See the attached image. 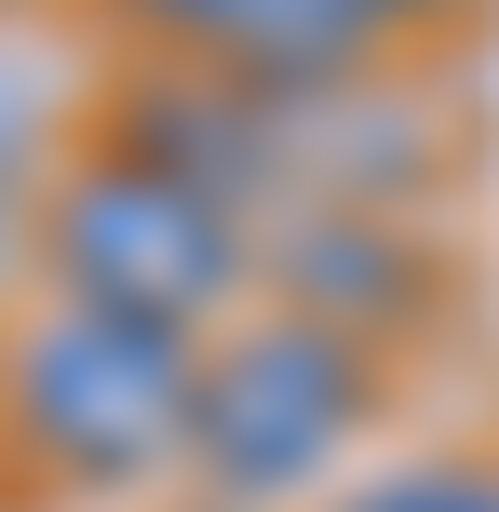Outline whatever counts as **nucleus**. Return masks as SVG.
Here are the masks:
<instances>
[{"label": "nucleus", "instance_id": "obj_2", "mask_svg": "<svg viewBox=\"0 0 499 512\" xmlns=\"http://www.w3.org/2000/svg\"><path fill=\"white\" fill-rule=\"evenodd\" d=\"M41 270H54V297H81V310L203 324V310L243 283V216L216 203V189L135 162V149H95L41 203Z\"/></svg>", "mask_w": 499, "mask_h": 512}, {"label": "nucleus", "instance_id": "obj_8", "mask_svg": "<svg viewBox=\"0 0 499 512\" xmlns=\"http://www.w3.org/2000/svg\"><path fill=\"white\" fill-rule=\"evenodd\" d=\"M14 243H27V216H14V176H0V283H14Z\"/></svg>", "mask_w": 499, "mask_h": 512}, {"label": "nucleus", "instance_id": "obj_7", "mask_svg": "<svg viewBox=\"0 0 499 512\" xmlns=\"http://www.w3.org/2000/svg\"><path fill=\"white\" fill-rule=\"evenodd\" d=\"M338 512H499V472H378L365 499H338Z\"/></svg>", "mask_w": 499, "mask_h": 512}, {"label": "nucleus", "instance_id": "obj_4", "mask_svg": "<svg viewBox=\"0 0 499 512\" xmlns=\"http://www.w3.org/2000/svg\"><path fill=\"white\" fill-rule=\"evenodd\" d=\"M176 54H203L216 81H324L378 41V0H135Z\"/></svg>", "mask_w": 499, "mask_h": 512}, {"label": "nucleus", "instance_id": "obj_9", "mask_svg": "<svg viewBox=\"0 0 499 512\" xmlns=\"http://www.w3.org/2000/svg\"><path fill=\"white\" fill-rule=\"evenodd\" d=\"M378 14H432V0H378Z\"/></svg>", "mask_w": 499, "mask_h": 512}, {"label": "nucleus", "instance_id": "obj_3", "mask_svg": "<svg viewBox=\"0 0 499 512\" xmlns=\"http://www.w3.org/2000/svg\"><path fill=\"white\" fill-rule=\"evenodd\" d=\"M351 432H365V351H351V324L270 310V324H243V337L203 351L189 459H203L216 499H297V486H324Z\"/></svg>", "mask_w": 499, "mask_h": 512}, {"label": "nucleus", "instance_id": "obj_1", "mask_svg": "<svg viewBox=\"0 0 499 512\" xmlns=\"http://www.w3.org/2000/svg\"><path fill=\"white\" fill-rule=\"evenodd\" d=\"M0 405H14L41 472H68V486H149L162 459H189L203 351H189V324H135V310L54 297L14 337V364H0Z\"/></svg>", "mask_w": 499, "mask_h": 512}, {"label": "nucleus", "instance_id": "obj_5", "mask_svg": "<svg viewBox=\"0 0 499 512\" xmlns=\"http://www.w3.org/2000/svg\"><path fill=\"white\" fill-rule=\"evenodd\" d=\"M122 149L162 162V176H189V189H216V203L243 216V189L284 162V122H257L230 81H149V95H135V122H122Z\"/></svg>", "mask_w": 499, "mask_h": 512}, {"label": "nucleus", "instance_id": "obj_6", "mask_svg": "<svg viewBox=\"0 0 499 512\" xmlns=\"http://www.w3.org/2000/svg\"><path fill=\"white\" fill-rule=\"evenodd\" d=\"M270 270L311 297V324H324V297H338V324H351V337H365V324H392V310L419 297V256H405L392 230H365V216H311V230L270 256Z\"/></svg>", "mask_w": 499, "mask_h": 512}]
</instances>
